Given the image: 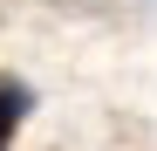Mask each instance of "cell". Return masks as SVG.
Returning a JSON list of instances; mask_svg holds the SVG:
<instances>
[{
	"label": "cell",
	"mask_w": 157,
	"mask_h": 151,
	"mask_svg": "<svg viewBox=\"0 0 157 151\" xmlns=\"http://www.w3.org/2000/svg\"><path fill=\"white\" fill-rule=\"evenodd\" d=\"M28 110H34V89L21 83V76L0 69V151L14 144V131H21V117H28Z\"/></svg>",
	"instance_id": "obj_1"
}]
</instances>
